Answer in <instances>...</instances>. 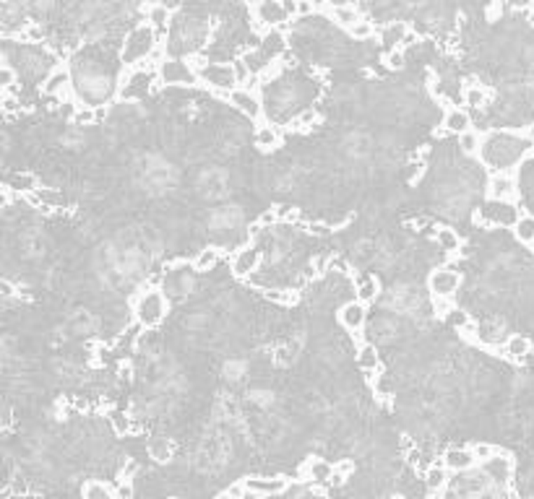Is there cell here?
I'll list each match as a JSON object with an SVG mask.
<instances>
[{
    "label": "cell",
    "instance_id": "9",
    "mask_svg": "<svg viewBox=\"0 0 534 499\" xmlns=\"http://www.w3.org/2000/svg\"><path fill=\"white\" fill-rule=\"evenodd\" d=\"M258 263H261V250H258L256 245H248L235 253V258H232V263H230V271L235 279H250V276L258 271Z\"/></svg>",
    "mask_w": 534,
    "mask_h": 499
},
{
    "label": "cell",
    "instance_id": "21",
    "mask_svg": "<svg viewBox=\"0 0 534 499\" xmlns=\"http://www.w3.org/2000/svg\"><path fill=\"white\" fill-rule=\"evenodd\" d=\"M253 143H256L261 151H274L277 146H282V133H279L277 125H271V122H261V125L256 127Z\"/></svg>",
    "mask_w": 534,
    "mask_h": 499
},
{
    "label": "cell",
    "instance_id": "30",
    "mask_svg": "<svg viewBox=\"0 0 534 499\" xmlns=\"http://www.w3.org/2000/svg\"><path fill=\"white\" fill-rule=\"evenodd\" d=\"M514 237L521 242V245H534V216L532 213H524V216L516 221Z\"/></svg>",
    "mask_w": 534,
    "mask_h": 499
},
{
    "label": "cell",
    "instance_id": "11",
    "mask_svg": "<svg viewBox=\"0 0 534 499\" xmlns=\"http://www.w3.org/2000/svg\"><path fill=\"white\" fill-rule=\"evenodd\" d=\"M336 318H339L341 328H347L350 333H360V330L365 328V323H368V307H365L362 302L352 300L347 302V304H341Z\"/></svg>",
    "mask_w": 534,
    "mask_h": 499
},
{
    "label": "cell",
    "instance_id": "25",
    "mask_svg": "<svg viewBox=\"0 0 534 499\" xmlns=\"http://www.w3.org/2000/svg\"><path fill=\"white\" fill-rule=\"evenodd\" d=\"M446 484H449V468L443 463H435L425 471V486L433 491V494L446 489Z\"/></svg>",
    "mask_w": 534,
    "mask_h": 499
},
{
    "label": "cell",
    "instance_id": "2",
    "mask_svg": "<svg viewBox=\"0 0 534 499\" xmlns=\"http://www.w3.org/2000/svg\"><path fill=\"white\" fill-rule=\"evenodd\" d=\"M167 312H170V302L162 289H146L133 304V315L144 328H157L167 318Z\"/></svg>",
    "mask_w": 534,
    "mask_h": 499
},
{
    "label": "cell",
    "instance_id": "36",
    "mask_svg": "<svg viewBox=\"0 0 534 499\" xmlns=\"http://www.w3.org/2000/svg\"><path fill=\"white\" fill-rule=\"evenodd\" d=\"M110 424L112 429L118 432V435H130V432H136V427L130 424V419L125 416V414H120V411H110Z\"/></svg>",
    "mask_w": 534,
    "mask_h": 499
},
{
    "label": "cell",
    "instance_id": "40",
    "mask_svg": "<svg viewBox=\"0 0 534 499\" xmlns=\"http://www.w3.org/2000/svg\"><path fill=\"white\" fill-rule=\"evenodd\" d=\"M386 65L391 68V71L404 68V50H391V52L386 55Z\"/></svg>",
    "mask_w": 534,
    "mask_h": 499
},
{
    "label": "cell",
    "instance_id": "35",
    "mask_svg": "<svg viewBox=\"0 0 534 499\" xmlns=\"http://www.w3.org/2000/svg\"><path fill=\"white\" fill-rule=\"evenodd\" d=\"M464 104L470 109H482L488 104V94L485 89H479V86H470V89L464 91Z\"/></svg>",
    "mask_w": 534,
    "mask_h": 499
},
{
    "label": "cell",
    "instance_id": "31",
    "mask_svg": "<svg viewBox=\"0 0 534 499\" xmlns=\"http://www.w3.org/2000/svg\"><path fill=\"white\" fill-rule=\"evenodd\" d=\"M83 499H115V489L104 482H86L83 484Z\"/></svg>",
    "mask_w": 534,
    "mask_h": 499
},
{
    "label": "cell",
    "instance_id": "32",
    "mask_svg": "<svg viewBox=\"0 0 534 499\" xmlns=\"http://www.w3.org/2000/svg\"><path fill=\"white\" fill-rule=\"evenodd\" d=\"M318 109H313V107H308V109H303L300 115H297L292 122H289V127L292 130H300V133H305V130H313L315 125H318Z\"/></svg>",
    "mask_w": 534,
    "mask_h": 499
},
{
    "label": "cell",
    "instance_id": "49",
    "mask_svg": "<svg viewBox=\"0 0 534 499\" xmlns=\"http://www.w3.org/2000/svg\"><path fill=\"white\" fill-rule=\"evenodd\" d=\"M391 499H399V497H391Z\"/></svg>",
    "mask_w": 534,
    "mask_h": 499
},
{
    "label": "cell",
    "instance_id": "33",
    "mask_svg": "<svg viewBox=\"0 0 534 499\" xmlns=\"http://www.w3.org/2000/svg\"><path fill=\"white\" fill-rule=\"evenodd\" d=\"M149 453L151 458H157V461H170V455H172V442L167 440V437H157V440H151L149 442Z\"/></svg>",
    "mask_w": 534,
    "mask_h": 499
},
{
    "label": "cell",
    "instance_id": "13",
    "mask_svg": "<svg viewBox=\"0 0 534 499\" xmlns=\"http://www.w3.org/2000/svg\"><path fill=\"white\" fill-rule=\"evenodd\" d=\"M443 465H446L449 471L464 473L477 465V458L472 453V447H449V450L443 453Z\"/></svg>",
    "mask_w": 534,
    "mask_h": 499
},
{
    "label": "cell",
    "instance_id": "19",
    "mask_svg": "<svg viewBox=\"0 0 534 499\" xmlns=\"http://www.w3.org/2000/svg\"><path fill=\"white\" fill-rule=\"evenodd\" d=\"M71 86V73L65 68H55V71L47 73L45 83H42V94L45 97H63V91H68Z\"/></svg>",
    "mask_w": 534,
    "mask_h": 499
},
{
    "label": "cell",
    "instance_id": "4",
    "mask_svg": "<svg viewBox=\"0 0 534 499\" xmlns=\"http://www.w3.org/2000/svg\"><path fill=\"white\" fill-rule=\"evenodd\" d=\"M157 76L162 83H170V86H188V83L198 81V71L196 65H191L183 57H167L165 63L157 68Z\"/></svg>",
    "mask_w": 534,
    "mask_h": 499
},
{
    "label": "cell",
    "instance_id": "14",
    "mask_svg": "<svg viewBox=\"0 0 534 499\" xmlns=\"http://www.w3.org/2000/svg\"><path fill=\"white\" fill-rule=\"evenodd\" d=\"M334 476H336V468L331 463H326L323 458H310L300 468V479L303 482H334Z\"/></svg>",
    "mask_w": 534,
    "mask_h": 499
},
{
    "label": "cell",
    "instance_id": "20",
    "mask_svg": "<svg viewBox=\"0 0 534 499\" xmlns=\"http://www.w3.org/2000/svg\"><path fill=\"white\" fill-rule=\"evenodd\" d=\"M177 10V6H162V3H154V6H146V24L154 31H165L172 21V13Z\"/></svg>",
    "mask_w": 534,
    "mask_h": 499
},
{
    "label": "cell",
    "instance_id": "23",
    "mask_svg": "<svg viewBox=\"0 0 534 499\" xmlns=\"http://www.w3.org/2000/svg\"><path fill=\"white\" fill-rule=\"evenodd\" d=\"M6 185H8L13 192H19V195H34V192L39 190L37 177H34L32 172H13Z\"/></svg>",
    "mask_w": 534,
    "mask_h": 499
},
{
    "label": "cell",
    "instance_id": "7",
    "mask_svg": "<svg viewBox=\"0 0 534 499\" xmlns=\"http://www.w3.org/2000/svg\"><path fill=\"white\" fill-rule=\"evenodd\" d=\"M240 482L253 497H274V494L287 491V486H289L285 476H248V479H240Z\"/></svg>",
    "mask_w": 534,
    "mask_h": 499
},
{
    "label": "cell",
    "instance_id": "27",
    "mask_svg": "<svg viewBox=\"0 0 534 499\" xmlns=\"http://www.w3.org/2000/svg\"><path fill=\"white\" fill-rule=\"evenodd\" d=\"M381 294V281H378L376 276H362L357 281V289H355V300L362 302V304H368L373 302Z\"/></svg>",
    "mask_w": 534,
    "mask_h": 499
},
{
    "label": "cell",
    "instance_id": "28",
    "mask_svg": "<svg viewBox=\"0 0 534 499\" xmlns=\"http://www.w3.org/2000/svg\"><path fill=\"white\" fill-rule=\"evenodd\" d=\"M355 356H357V364L362 372H376L381 367V354H378V349L373 344H362Z\"/></svg>",
    "mask_w": 534,
    "mask_h": 499
},
{
    "label": "cell",
    "instance_id": "5",
    "mask_svg": "<svg viewBox=\"0 0 534 499\" xmlns=\"http://www.w3.org/2000/svg\"><path fill=\"white\" fill-rule=\"evenodd\" d=\"M198 71V81H206L212 89L217 91H224V94H230V91L238 89V76H235V68L232 63H209L203 65V68H196Z\"/></svg>",
    "mask_w": 534,
    "mask_h": 499
},
{
    "label": "cell",
    "instance_id": "22",
    "mask_svg": "<svg viewBox=\"0 0 534 499\" xmlns=\"http://www.w3.org/2000/svg\"><path fill=\"white\" fill-rule=\"evenodd\" d=\"M435 245L438 250H443L446 255H456L461 250V237L453 227H438L435 229Z\"/></svg>",
    "mask_w": 534,
    "mask_h": 499
},
{
    "label": "cell",
    "instance_id": "16",
    "mask_svg": "<svg viewBox=\"0 0 534 499\" xmlns=\"http://www.w3.org/2000/svg\"><path fill=\"white\" fill-rule=\"evenodd\" d=\"M263 57L268 60H279V55H285L287 50V36L282 29H268L266 34L261 36V47H258Z\"/></svg>",
    "mask_w": 534,
    "mask_h": 499
},
{
    "label": "cell",
    "instance_id": "3",
    "mask_svg": "<svg viewBox=\"0 0 534 499\" xmlns=\"http://www.w3.org/2000/svg\"><path fill=\"white\" fill-rule=\"evenodd\" d=\"M427 289H430V297L433 300H449L451 302L456 297V291L461 289V273L443 265V268H435L427 276Z\"/></svg>",
    "mask_w": 534,
    "mask_h": 499
},
{
    "label": "cell",
    "instance_id": "18",
    "mask_svg": "<svg viewBox=\"0 0 534 499\" xmlns=\"http://www.w3.org/2000/svg\"><path fill=\"white\" fill-rule=\"evenodd\" d=\"M443 130H446V133H451V136H456V138H459L461 133L472 130L470 112H467V109H461V107H449L446 118H443Z\"/></svg>",
    "mask_w": 534,
    "mask_h": 499
},
{
    "label": "cell",
    "instance_id": "43",
    "mask_svg": "<svg viewBox=\"0 0 534 499\" xmlns=\"http://www.w3.org/2000/svg\"><path fill=\"white\" fill-rule=\"evenodd\" d=\"M76 122H83V125H92V122H94V109H92V107L78 109V112H76Z\"/></svg>",
    "mask_w": 534,
    "mask_h": 499
},
{
    "label": "cell",
    "instance_id": "15",
    "mask_svg": "<svg viewBox=\"0 0 534 499\" xmlns=\"http://www.w3.org/2000/svg\"><path fill=\"white\" fill-rule=\"evenodd\" d=\"M318 8L323 10H329L334 18V24L341 29H347L350 31L355 24H357L360 18H362V13H360L357 6H352V3H339V6H318Z\"/></svg>",
    "mask_w": 534,
    "mask_h": 499
},
{
    "label": "cell",
    "instance_id": "45",
    "mask_svg": "<svg viewBox=\"0 0 534 499\" xmlns=\"http://www.w3.org/2000/svg\"><path fill=\"white\" fill-rule=\"evenodd\" d=\"M16 107H19L16 97H13V94H3V109H6V115H11Z\"/></svg>",
    "mask_w": 534,
    "mask_h": 499
},
{
    "label": "cell",
    "instance_id": "39",
    "mask_svg": "<svg viewBox=\"0 0 534 499\" xmlns=\"http://www.w3.org/2000/svg\"><path fill=\"white\" fill-rule=\"evenodd\" d=\"M446 320H449V325L459 328V333H461V330H467V328H472L470 312H464V309H453V312Z\"/></svg>",
    "mask_w": 534,
    "mask_h": 499
},
{
    "label": "cell",
    "instance_id": "6",
    "mask_svg": "<svg viewBox=\"0 0 534 499\" xmlns=\"http://www.w3.org/2000/svg\"><path fill=\"white\" fill-rule=\"evenodd\" d=\"M224 99L230 101L238 112H242L248 120L263 118V101H261V97H258V91L248 89V86H238L235 91L224 94Z\"/></svg>",
    "mask_w": 534,
    "mask_h": 499
},
{
    "label": "cell",
    "instance_id": "38",
    "mask_svg": "<svg viewBox=\"0 0 534 499\" xmlns=\"http://www.w3.org/2000/svg\"><path fill=\"white\" fill-rule=\"evenodd\" d=\"M472 453H474V458H477V463H488L490 458H495L498 453V447L495 445H490V442H474L472 445Z\"/></svg>",
    "mask_w": 534,
    "mask_h": 499
},
{
    "label": "cell",
    "instance_id": "1",
    "mask_svg": "<svg viewBox=\"0 0 534 499\" xmlns=\"http://www.w3.org/2000/svg\"><path fill=\"white\" fill-rule=\"evenodd\" d=\"M157 47H159L157 31L144 21V24H139L136 29H130V34L125 36V45H123V63L128 65V68H139L141 63H149V57L154 55Z\"/></svg>",
    "mask_w": 534,
    "mask_h": 499
},
{
    "label": "cell",
    "instance_id": "48",
    "mask_svg": "<svg viewBox=\"0 0 534 499\" xmlns=\"http://www.w3.org/2000/svg\"><path fill=\"white\" fill-rule=\"evenodd\" d=\"M430 499H443V497H441V491H438V494H435V497H430Z\"/></svg>",
    "mask_w": 534,
    "mask_h": 499
},
{
    "label": "cell",
    "instance_id": "41",
    "mask_svg": "<svg viewBox=\"0 0 534 499\" xmlns=\"http://www.w3.org/2000/svg\"><path fill=\"white\" fill-rule=\"evenodd\" d=\"M224 494H227L230 499H245V494H248V491H245L242 482H238V484H232V486H227V491H224Z\"/></svg>",
    "mask_w": 534,
    "mask_h": 499
},
{
    "label": "cell",
    "instance_id": "10",
    "mask_svg": "<svg viewBox=\"0 0 534 499\" xmlns=\"http://www.w3.org/2000/svg\"><path fill=\"white\" fill-rule=\"evenodd\" d=\"M488 195L490 200H500V203H511V200L519 195V188H516V177L514 172H495L488 180Z\"/></svg>",
    "mask_w": 534,
    "mask_h": 499
},
{
    "label": "cell",
    "instance_id": "37",
    "mask_svg": "<svg viewBox=\"0 0 534 499\" xmlns=\"http://www.w3.org/2000/svg\"><path fill=\"white\" fill-rule=\"evenodd\" d=\"M13 83H16V71H13V65L6 60V63L0 65V86H3V94H11V91H13Z\"/></svg>",
    "mask_w": 534,
    "mask_h": 499
},
{
    "label": "cell",
    "instance_id": "12",
    "mask_svg": "<svg viewBox=\"0 0 534 499\" xmlns=\"http://www.w3.org/2000/svg\"><path fill=\"white\" fill-rule=\"evenodd\" d=\"M409 24L406 21H388L383 31H381V42L386 47L388 52L391 50H402L404 45H409Z\"/></svg>",
    "mask_w": 534,
    "mask_h": 499
},
{
    "label": "cell",
    "instance_id": "44",
    "mask_svg": "<svg viewBox=\"0 0 534 499\" xmlns=\"http://www.w3.org/2000/svg\"><path fill=\"white\" fill-rule=\"evenodd\" d=\"M315 10H318V6H313V3H297V18L310 16V13H315Z\"/></svg>",
    "mask_w": 534,
    "mask_h": 499
},
{
    "label": "cell",
    "instance_id": "17",
    "mask_svg": "<svg viewBox=\"0 0 534 499\" xmlns=\"http://www.w3.org/2000/svg\"><path fill=\"white\" fill-rule=\"evenodd\" d=\"M482 471H485V476L495 479V482H508L511 473H514V461L506 453H495V458H490L488 463H482Z\"/></svg>",
    "mask_w": 534,
    "mask_h": 499
},
{
    "label": "cell",
    "instance_id": "8",
    "mask_svg": "<svg viewBox=\"0 0 534 499\" xmlns=\"http://www.w3.org/2000/svg\"><path fill=\"white\" fill-rule=\"evenodd\" d=\"M479 221H488V224H511L516 227V221H519V211L511 206V203H500V200H488L482 211L477 213Z\"/></svg>",
    "mask_w": 534,
    "mask_h": 499
},
{
    "label": "cell",
    "instance_id": "47",
    "mask_svg": "<svg viewBox=\"0 0 534 499\" xmlns=\"http://www.w3.org/2000/svg\"><path fill=\"white\" fill-rule=\"evenodd\" d=\"M214 499H230V497H227V494H219V497H214Z\"/></svg>",
    "mask_w": 534,
    "mask_h": 499
},
{
    "label": "cell",
    "instance_id": "42",
    "mask_svg": "<svg viewBox=\"0 0 534 499\" xmlns=\"http://www.w3.org/2000/svg\"><path fill=\"white\" fill-rule=\"evenodd\" d=\"M263 297L266 300H271V302H292L295 300V294H285V291H263Z\"/></svg>",
    "mask_w": 534,
    "mask_h": 499
},
{
    "label": "cell",
    "instance_id": "46",
    "mask_svg": "<svg viewBox=\"0 0 534 499\" xmlns=\"http://www.w3.org/2000/svg\"><path fill=\"white\" fill-rule=\"evenodd\" d=\"M529 146L534 148V130H532V138H529Z\"/></svg>",
    "mask_w": 534,
    "mask_h": 499
},
{
    "label": "cell",
    "instance_id": "26",
    "mask_svg": "<svg viewBox=\"0 0 534 499\" xmlns=\"http://www.w3.org/2000/svg\"><path fill=\"white\" fill-rule=\"evenodd\" d=\"M456 141H459V151L464 156H479V154H482V143H485V136H479L474 127H472V130H467V133H461Z\"/></svg>",
    "mask_w": 534,
    "mask_h": 499
},
{
    "label": "cell",
    "instance_id": "29",
    "mask_svg": "<svg viewBox=\"0 0 534 499\" xmlns=\"http://www.w3.org/2000/svg\"><path fill=\"white\" fill-rule=\"evenodd\" d=\"M219 258H221V253L217 250V247H206V250H201V253L196 255L193 271H196V273L212 271V268H217V263H219Z\"/></svg>",
    "mask_w": 534,
    "mask_h": 499
},
{
    "label": "cell",
    "instance_id": "24",
    "mask_svg": "<svg viewBox=\"0 0 534 499\" xmlns=\"http://www.w3.org/2000/svg\"><path fill=\"white\" fill-rule=\"evenodd\" d=\"M503 351H506L508 359L521 362V359H526V356L532 354V344H529V338L526 336H508L506 346H503Z\"/></svg>",
    "mask_w": 534,
    "mask_h": 499
},
{
    "label": "cell",
    "instance_id": "34",
    "mask_svg": "<svg viewBox=\"0 0 534 499\" xmlns=\"http://www.w3.org/2000/svg\"><path fill=\"white\" fill-rule=\"evenodd\" d=\"M373 34H376V24H373L370 18H365V16L360 18L357 24L350 29V36L355 39V42H365V39H370Z\"/></svg>",
    "mask_w": 534,
    "mask_h": 499
}]
</instances>
